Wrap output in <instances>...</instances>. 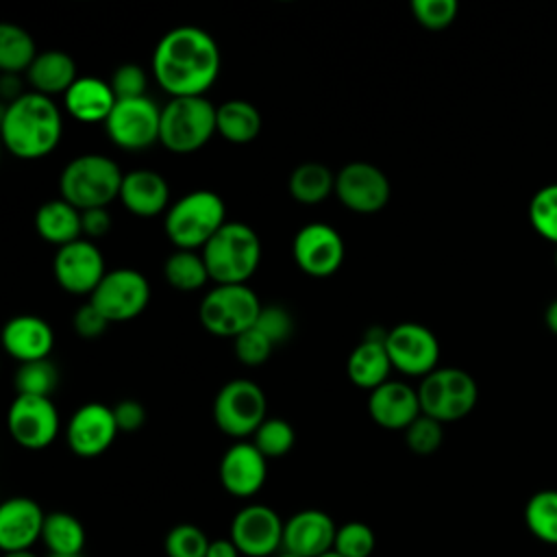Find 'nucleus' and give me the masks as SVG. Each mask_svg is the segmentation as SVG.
<instances>
[{
	"instance_id": "obj_1",
	"label": "nucleus",
	"mask_w": 557,
	"mask_h": 557,
	"mask_svg": "<svg viewBox=\"0 0 557 557\" xmlns=\"http://www.w3.org/2000/svg\"><path fill=\"white\" fill-rule=\"evenodd\" d=\"M220 61L213 35L191 24L165 30L152 50L154 78L170 98L205 96L218 78Z\"/></svg>"
},
{
	"instance_id": "obj_2",
	"label": "nucleus",
	"mask_w": 557,
	"mask_h": 557,
	"mask_svg": "<svg viewBox=\"0 0 557 557\" xmlns=\"http://www.w3.org/2000/svg\"><path fill=\"white\" fill-rule=\"evenodd\" d=\"M4 146L20 159H39L57 148L63 133V117L50 96L24 91L2 109Z\"/></svg>"
},
{
	"instance_id": "obj_3",
	"label": "nucleus",
	"mask_w": 557,
	"mask_h": 557,
	"mask_svg": "<svg viewBox=\"0 0 557 557\" xmlns=\"http://www.w3.org/2000/svg\"><path fill=\"white\" fill-rule=\"evenodd\" d=\"M226 224L224 198L213 189H194L178 196L163 218V228L176 248L202 250Z\"/></svg>"
},
{
	"instance_id": "obj_4",
	"label": "nucleus",
	"mask_w": 557,
	"mask_h": 557,
	"mask_svg": "<svg viewBox=\"0 0 557 557\" xmlns=\"http://www.w3.org/2000/svg\"><path fill=\"white\" fill-rule=\"evenodd\" d=\"M200 252L213 283H246L259 268L261 239L250 224L226 220Z\"/></svg>"
},
{
	"instance_id": "obj_5",
	"label": "nucleus",
	"mask_w": 557,
	"mask_h": 557,
	"mask_svg": "<svg viewBox=\"0 0 557 557\" xmlns=\"http://www.w3.org/2000/svg\"><path fill=\"white\" fill-rule=\"evenodd\" d=\"M124 172L120 165L100 152H85L74 157L59 176L61 198L76 209L107 207L113 198H120Z\"/></svg>"
},
{
	"instance_id": "obj_6",
	"label": "nucleus",
	"mask_w": 557,
	"mask_h": 557,
	"mask_svg": "<svg viewBox=\"0 0 557 557\" xmlns=\"http://www.w3.org/2000/svg\"><path fill=\"white\" fill-rule=\"evenodd\" d=\"M215 113L207 96H174L161 107L159 141L172 152H194L218 133Z\"/></svg>"
},
{
	"instance_id": "obj_7",
	"label": "nucleus",
	"mask_w": 557,
	"mask_h": 557,
	"mask_svg": "<svg viewBox=\"0 0 557 557\" xmlns=\"http://www.w3.org/2000/svg\"><path fill=\"white\" fill-rule=\"evenodd\" d=\"M261 300L248 283H215L198 307L202 326L218 337H237L255 326Z\"/></svg>"
},
{
	"instance_id": "obj_8",
	"label": "nucleus",
	"mask_w": 557,
	"mask_h": 557,
	"mask_svg": "<svg viewBox=\"0 0 557 557\" xmlns=\"http://www.w3.org/2000/svg\"><path fill=\"white\" fill-rule=\"evenodd\" d=\"M418 398L422 413L444 424L461 420L474 409L479 400V387L470 372L446 366L435 368L420 381Z\"/></svg>"
},
{
	"instance_id": "obj_9",
	"label": "nucleus",
	"mask_w": 557,
	"mask_h": 557,
	"mask_svg": "<svg viewBox=\"0 0 557 557\" xmlns=\"http://www.w3.org/2000/svg\"><path fill=\"white\" fill-rule=\"evenodd\" d=\"M268 418L265 392L250 379L226 381L213 400V420L218 429L233 440L255 435Z\"/></svg>"
},
{
	"instance_id": "obj_10",
	"label": "nucleus",
	"mask_w": 557,
	"mask_h": 557,
	"mask_svg": "<svg viewBox=\"0 0 557 557\" xmlns=\"http://www.w3.org/2000/svg\"><path fill=\"white\" fill-rule=\"evenodd\" d=\"M109 322H126L144 313L150 300V283L135 268L107 270L87 298Z\"/></svg>"
},
{
	"instance_id": "obj_11",
	"label": "nucleus",
	"mask_w": 557,
	"mask_h": 557,
	"mask_svg": "<svg viewBox=\"0 0 557 557\" xmlns=\"http://www.w3.org/2000/svg\"><path fill=\"white\" fill-rule=\"evenodd\" d=\"M104 128L115 146L124 150H144L159 141L161 107L148 94L117 100Z\"/></svg>"
},
{
	"instance_id": "obj_12",
	"label": "nucleus",
	"mask_w": 557,
	"mask_h": 557,
	"mask_svg": "<svg viewBox=\"0 0 557 557\" xmlns=\"http://www.w3.org/2000/svg\"><path fill=\"white\" fill-rule=\"evenodd\" d=\"M385 348L392 368L407 376L424 379L440 368V342L435 333L418 322H400L387 331Z\"/></svg>"
},
{
	"instance_id": "obj_13",
	"label": "nucleus",
	"mask_w": 557,
	"mask_h": 557,
	"mask_svg": "<svg viewBox=\"0 0 557 557\" xmlns=\"http://www.w3.org/2000/svg\"><path fill=\"white\" fill-rule=\"evenodd\" d=\"M392 194L387 174L368 161H350L335 172V196L355 213L381 211Z\"/></svg>"
},
{
	"instance_id": "obj_14",
	"label": "nucleus",
	"mask_w": 557,
	"mask_h": 557,
	"mask_svg": "<svg viewBox=\"0 0 557 557\" xmlns=\"http://www.w3.org/2000/svg\"><path fill=\"white\" fill-rule=\"evenodd\" d=\"M7 426L20 446L41 450L59 435L61 420L50 398L15 394L7 413Z\"/></svg>"
},
{
	"instance_id": "obj_15",
	"label": "nucleus",
	"mask_w": 557,
	"mask_h": 557,
	"mask_svg": "<svg viewBox=\"0 0 557 557\" xmlns=\"http://www.w3.org/2000/svg\"><path fill=\"white\" fill-rule=\"evenodd\" d=\"M346 255L339 231L329 222L302 224L292 242V257L296 265L311 276H329L337 272Z\"/></svg>"
},
{
	"instance_id": "obj_16",
	"label": "nucleus",
	"mask_w": 557,
	"mask_h": 557,
	"mask_svg": "<svg viewBox=\"0 0 557 557\" xmlns=\"http://www.w3.org/2000/svg\"><path fill=\"white\" fill-rule=\"evenodd\" d=\"M285 522L268 505H246L231 522V540L246 557H270L283 548Z\"/></svg>"
},
{
	"instance_id": "obj_17",
	"label": "nucleus",
	"mask_w": 557,
	"mask_h": 557,
	"mask_svg": "<svg viewBox=\"0 0 557 557\" xmlns=\"http://www.w3.org/2000/svg\"><path fill=\"white\" fill-rule=\"evenodd\" d=\"M57 283L72 294H91L107 274L102 250L87 237L59 246L52 261Z\"/></svg>"
},
{
	"instance_id": "obj_18",
	"label": "nucleus",
	"mask_w": 557,
	"mask_h": 557,
	"mask_svg": "<svg viewBox=\"0 0 557 557\" xmlns=\"http://www.w3.org/2000/svg\"><path fill=\"white\" fill-rule=\"evenodd\" d=\"M120 433L113 407L104 403H85L81 405L65 429L67 446L78 457H98L102 455Z\"/></svg>"
},
{
	"instance_id": "obj_19",
	"label": "nucleus",
	"mask_w": 557,
	"mask_h": 557,
	"mask_svg": "<svg viewBox=\"0 0 557 557\" xmlns=\"http://www.w3.org/2000/svg\"><path fill=\"white\" fill-rule=\"evenodd\" d=\"M218 474H220L222 487L228 494L237 498H250L265 483L268 459L252 442L237 440L224 450Z\"/></svg>"
},
{
	"instance_id": "obj_20",
	"label": "nucleus",
	"mask_w": 557,
	"mask_h": 557,
	"mask_svg": "<svg viewBox=\"0 0 557 557\" xmlns=\"http://www.w3.org/2000/svg\"><path fill=\"white\" fill-rule=\"evenodd\" d=\"M46 513L28 496H13L0 507V548L2 553L30 550L41 540Z\"/></svg>"
},
{
	"instance_id": "obj_21",
	"label": "nucleus",
	"mask_w": 557,
	"mask_h": 557,
	"mask_svg": "<svg viewBox=\"0 0 557 557\" xmlns=\"http://www.w3.org/2000/svg\"><path fill=\"white\" fill-rule=\"evenodd\" d=\"M337 527L326 511L302 509L296 511L283 531V548L298 557H320L333 550Z\"/></svg>"
},
{
	"instance_id": "obj_22",
	"label": "nucleus",
	"mask_w": 557,
	"mask_h": 557,
	"mask_svg": "<svg viewBox=\"0 0 557 557\" xmlns=\"http://www.w3.org/2000/svg\"><path fill=\"white\" fill-rule=\"evenodd\" d=\"M368 413L383 429L405 431L422 413L418 387L405 381H385L370 392Z\"/></svg>"
},
{
	"instance_id": "obj_23",
	"label": "nucleus",
	"mask_w": 557,
	"mask_h": 557,
	"mask_svg": "<svg viewBox=\"0 0 557 557\" xmlns=\"http://www.w3.org/2000/svg\"><path fill=\"white\" fill-rule=\"evenodd\" d=\"M387 331L389 329H383V326H370L363 333L361 342L348 355V361H346L348 379L361 389L372 392L385 381H389L387 376L392 370V361L385 348Z\"/></svg>"
},
{
	"instance_id": "obj_24",
	"label": "nucleus",
	"mask_w": 557,
	"mask_h": 557,
	"mask_svg": "<svg viewBox=\"0 0 557 557\" xmlns=\"http://www.w3.org/2000/svg\"><path fill=\"white\" fill-rule=\"evenodd\" d=\"M2 344L20 363L48 359L54 346V331L37 313H17L4 324Z\"/></svg>"
},
{
	"instance_id": "obj_25",
	"label": "nucleus",
	"mask_w": 557,
	"mask_h": 557,
	"mask_svg": "<svg viewBox=\"0 0 557 557\" xmlns=\"http://www.w3.org/2000/svg\"><path fill=\"white\" fill-rule=\"evenodd\" d=\"M122 205L139 218H152L170 209V185L161 172L150 168H137L124 172L122 189H120Z\"/></svg>"
},
{
	"instance_id": "obj_26",
	"label": "nucleus",
	"mask_w": 557,
	"mask_h": 557,
	"mask_svg": "<svg viewBox=\"0 0 557 557\" xmlns=\"http://www.w3.org/2000/svg\"><path fill=\"white\" fill-rule=\"evenodd\" d=\"M65 109L81 122H107L117 98L111 83L100 76H78L63 94Z\"/></svg>"
},
{
	"instance_id": "obj_27",
	"label": "nucleus",
	"mask_w": 557,
	"mask_h": 557,
	"mask_svg": "<svg viewBox=\"0 0 557 557\" xmlns=\"http://www.w3.org/2000/svg\"><path fill=\"white\" fill-rule=\"evenodd\" d=\"M78 78L74 59L63 50H41L33 65L26 70V81L30 83L33 91H39L44 96L65 94L72 83Z\"/></svg>"
},
{
	"instance_id": "obj_28",
	"label": "nucleus",
	"mask_w": 557,
	"mask_h": 557,
	"mask_svg": "<svg viewBox=\"0 0 557 557\" xmlns=\"http://www.w3.org/2000/svg\"><path fill=\"white\" fill-rule=\"evenodd\" d=\"M35 231L41 239L59 246H65L74 239H81L83 235V222H81V209H76L65 198H52L39 205L35 213Z\"/></svg>"
},
{
	"instance_id": "obj_29",
	"label": "nucleus",
	"mask_w": 557,
	"mask_h": 557,
	"mask_svg": "<svg viewBox=\"0 0 557 557\" xmlns=\"http://www.w3.org/2000/svg\"><path fill=\"white\" fill-rule=\"evenodd\" d=\"M215 120H218V133L231 144L252 141L259 135L263 124L259 109L244 98H231L220 102Z\"/></svg>"
},
{
	"instance_id": "obj_30",
	"label": "nucleus",
	"mask_w": 557,
	"mask_h": 557,
	"mask_svg": "<svg viewBox=\"0 0 557 557\" xmlns=\"http://www.w3.org/2000/svg\"><path fill=\"white\" fill-rule=\"evenodd\" d=\"M292 198L305 205H315L335 194V172L320 161H305L296 165L287 178Z\"/></svg>"
},
{
	"instance_id": "obj_31",
	"label": "nucleus",
	"mask_w": 557,
	"mask_h": 557,
	"mask_svg": "<svg viewBox=\"0 0 557 557\" xmlns=\"http://www.w3.org/2000/svg\"><path fill=\"white\" fill-rule=\"evenodd\" d=\"M41 542L50 555H83L85 529L81 520L67 511L46 513Z\"/></svg>"
},
{
	"instance_id": "obj_32",
	"label": "nucleus",
	"mask_w": 557,
	"mask_h": 557,
	"mask_svg": "<svg viewBox=\"0 0 557 557\" xmlns=\"http://www.w3.org/2000/svg\"><path fill=\"white\" fill-rule=\"evenodd\" d=\"M37 46L30 33L13 22H2L0 24V67L2 74H20L26 72L35 57H37Z\"/></svg>"
},
{
	"instance_id": "obj_33",
	"label": "nucleus",
	"mask_w": 557,
	"mask_h": 557,
	"mask_svg": "<svg viewBox=\"0 0 557 557\" xmlns=\"http://www.w3.org/2000/svg\"><path fill=\"white\" fill-rule=\"evenodd\" d=\"M163 276L172 287L181 292L200 289L211 278L202 252L189 248H174V252L168 255L163 263Z\"/></svg>"
},
{
	"instance_id": "obj_34",
	"label": "nucleus",
	"mask_w": 557,
	"mask_h": 557,
	"mask_svg": "<svg viewBox=\"0 0 557 557\" xmlns=\"http://www.w3.org/2000/svg\"><path fill=\"white\" fill-rule=\"evenodd\" d=\"M527 529L546 544H557V490L535 492L524 507Z\"/></svg>"
},
{
	"instance_id": "obj_35",
	"label": "nucleus",
	"mask_w": 557,
	"mask_h": 557,
	"mask_svg": "<svg viewBox=\"0 0 557 557\" xmlns=\"http://www.w3.org/2000/svg\"><path fill=\"white\" fill-rule=\"evenodd\" d=\"M59 383V370L50 359H37L20 363L13 376L15 392L20 396H46L57 389Z\"/></svg>"
},
{
	"instance_id": "obj_36",
	"label": "nucleus",
	"mask_w": 557,
	"mask_h": 557,
	"mask_svg": "<svg viewBox=\"0 0 557 557\" xmlns=\"http://www.w3.org/2000/svg\"><path fill=\"white\" fill-rule=\"evenodd\" d=\"M296 442V431L285 418H265L263 424L255 431L252 444L263 453L265 459L283 457L292 450Z\"/></svg>"
},
{
	"instance_id": "obj_37",
	"label": "nucleus",
	"mask_w": 557,
	"mask_h": 557,
	"mask_svg": "<svg viewBox=\"0 0 557 557\" xmlns=\"http://www.w3.org/2000/svg\"><path fill=\"white\" fill-rule=\"evenodd\" d=\"M529 220L537 235L557 246V183L540 187L529 202Z\"/></svg>"
},
{
	"instance_id": "obj_38",
	"label": "nucleus",
	"mask_w": 557,
	"mask_h": 557,
	"mask_svg": "<svg viewBox=\"0 0 557 557\" xmlns=\"http://www.w3.org/2000/svg\"><path fill=\"white\" fill-rule=\"evenodd\" d=\"M376 546L374 531L359 520L337 527L333 550L342 557H370Z\"/></svg>"
},
{
	"instance_id": "obj_39",
	"label": "nucleus",
	"mask_w": 557,
	"mask_h": 557,
	"mask_svg": "<svg viewBox=\"0 0 557 557\" xmlns=\"http://www.w3.org/2000/svg\"><path fill=\"white\" fill-rule=\"evenodd\" d=\"M209 540L205 531L196 524H176L165 535V555L168 557H207Z\"/></svg>"
},
{
	"instance_id": "obj_40",
	"label": "nucleus",
	"mask_w": 557,
	"mask_h": 557,
	"mask_svg": "<svg viewBox=\"0 0 557 557\" xmlns=\"http://www.w3.org/2000/svg\"><path fill=\"white\" fill-rule=\"evenodd\" d=\"M444 429L442 422L435 418H429L420 413L407 429H405V442L411 453L416 455H431L442 446Z\"/></svg>"
},
{
	"instance_id": "obj_41",
	"label": "nucleus",
	"mask_w": 557,
	"mask_h": 557,
	"mask_svg": "<svg viewBox=\"0 0 557 557\" xmlns=\"http://www.w3.org/2000/svg\"><path fill=\"white\" fill-rule=\"evenodd\" d=\"M457 0H411V13L424 28L442 30L457 17Z\"/></svg>"
},
{
	"instance_id": "obj_42",
	"label": "nucleus",
	"mask_w": 557,
	"mask_h": 557,
	"mask_svg": "<svg viewBox=\"0 0 557 557\" xmlns=\"http://www.w3.org/2000/svg\"><path fill=\"white\" fill-rule=\"evenodd\" d=\"M255 326L276 346L285 344L294 333V318L283 305H263Z\"/></svg>"
},
{
	"instance_id": "obj_43",
	"label": "nucleus",
	"mask_w": 557,
	"mask_h": 557,
	"mask_svg": "<svg viewBox=\"0 0 557 557\" xmlns=\"http://www.w3.org/2000/svg\"><path fill=\"white\" fill-rule=\"evenodd\" d=\"M109 83H111V89H113L115 98L124 100V98L146 96L148 76H146V70L137 63H122L113 70Z\"/></svg>"
},
{
	"instance_id": "obj_44",
	"label": "nucleus",
	"mask_w": 557,
	"mask_h": 557,
	"mask_svg": "<svg viewBox=\"0 0 557 557\" xmlns=\"http://www.w3.org/2000/svg\"><path fill=\"white\" fill-rule=\"evenodd\" d=\"M233 342H235L237 359L246 366H261L263 361H268V357L274 350V344L257 326H250L248 331L237 335Z\"/></svg>"
},
{
	"instance_id": "obj_45",
	"label": "nucleus",
	"mask_w": 557,
	"mask_h": 557,
	"mask_svg": "<svg viewBox=\"0 0 557 557\" xmlns=\"http://www.w3.org/2000/svg\"><path fill=\"white\" fill-rule=\"evenodd\" d=\"M74 331L85 337V339H94V337H100L107 329H109V320L87 300L83 302L76 311H74Z\"/></svg>"
},
{
	"instance_id": "obj_46",
	"label": "nucleus",
	"mask_w": 557,
	"mask_h": 557,
	"mask_svg": "<svg viewBox=\"0 0 557 557\" xmlns=\"http://www.w3.org/2000/svg\"><path fill=\"white\" fill-rule=\"evenodd\" d=\"M113 416L117 422V429L124 433H133L144 426L146 422V409L139 400L135 398H124L113 405Z\"/></svg>"
},
{
	"instance_id": "obj_47",
	"label": "nucleus",
	"mask_w": 557,
	"mask_h": 557,
	"mask_svg": "<svg viewBox=\"0 0 557 557\" xmlns=\"http://www.w3.org/2000/svg\"><path fill=\"white\" fill-rule=\"evenodd\" d=\"M81 222H83V235H87V239H94V237L107 235L113 220L107 207H96V209L81 211Z\"/></svg>"
},
{
	"instance_id": "obj_48",
	"label": "nucleus",
	"mask_w": 557,
	"mask_h": 557,
	"mask_svg": "<svg viewBox=\"0 0 557 557\" xmlns=\"http://www.w3.org/2000/svg\"><path fill=\"white\" fill-rule=\"evenodd\" d=\"M239 548L233 544V540H211L207 548V557H239Z\"/></svg>"
},
{
	"instance_id": "obj_49",
	"label": "nucleus",
	"mask_w": 557,
	"mask_h": 557,
	"mask_svg": "<svg viewBox=\"0 0 557 557\" xmlns=\"http://www.w3.org/2000/svg\"><path fill=\"white\" fill-rule=\"evenodd\" d=\"M544 322H546L548 331H550L553 335H557V298H555L553 302H548V307H546V311H544Z\"/></svg>"
},
{
	"instance_id": "obj_50",
	"label": "nucleus",
	"mask_w": 557,
	"mask_h": 557,
	"mask_svg": "<svg viewBox=\"0 0 557 557\" xmlns=\"http://www.w3.org/2000/svg\"><path fill=\"white\" fill-rule=\"evenodd\" d=\"M2 557H37L33 550H17V553H4Z\"/></svg>"
},
{
	"instance_id": "obj_51",
	"label": "nucleus",
	"mask_w": 557,
	"mask_h": 557,
	"mask_svg": "<svg viewBox=\"0 0 557 557\" xmlns=\"http://www.w3.org/2000/svg\"><path fill=\"white\" fill-rule=\"evenodd\" d=\"M274 557H298V555H294V553H289V550H285V548H281Z\"/></svg>"
},
{
	"instance_id": "obj_52",
	"label": "nucleus",
	"mask_w": 557,
	"mask_h": 557,
	"mask_svg": "<svg viewBox=\"0 0 557 557\" xmlns=\"http://www.w3.org/2000/svg\"><path fill=\"white\" fill-rule=\"evenodd\" d=\"M320 557H342V555H337L335 550H329V553H324V555H320Z\"/></svg>"
},
{
	"instance_id": "obj_53",
	"label": "nucleus",
	"mask_w": 557,
	"mask_h": 557,
	"mask_svg": "<svg viewBox=\"0 0 557 557\" xmlns=\"http://www.w3.org/2000/svg\"><path fill=\"white\" fill-rule=\"evenodd\" d=\"M50 557H83V555H50Z\"/></svg>"
},
{
	"instance_id": "obj_54",
	"label": "nucleus",
	"mask_w": 557,
	"mask_h": 557,
	"mask_svg": "<svg viewBox=\"0 0 557 557\" xmlns=\"http://www.w3.org/2000/svg\"><path fill=\"white\" fill-rule=\"evenodd\" d=\"M555 268H557V248H555Z\"/></svg>"
}]
</instances>
